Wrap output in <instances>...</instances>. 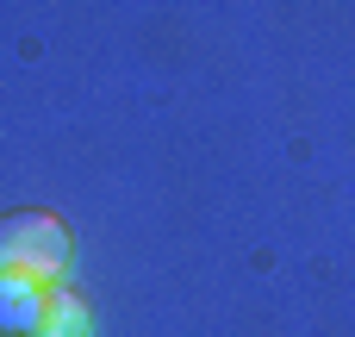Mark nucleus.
I'll return each mask as SVG.
<instances>
[{"instance_id": "7ed1b4c3", "label": "nucleus", "mask_w": 355, "mask_h": 337, "mask_svg": "<svg viewBox=\"0 0 355 337\" xmlns=\"http://www.w3.org/2000/svg\"><path fill=\"white\" fill-rule=\"evenodd\" d=\"M31 337H94V325H87V306H81L69 288H50L44 319H37V331H31Z\"/></svg>"}, {"instance_id": "f257e3e1", "label": "nucleus", "mask_w": 355, "mask_h": 337, "mask_svg": "<svg viewBox=\"0 0 355 337\" xmlns=\"http://www.w3.org/2000/svg\"><path fill=\"white\" fill-rule=\"evenodd\" d=\"M69 269V225L50 213H6L0 219V275H31V281H62Z\"/></svg>"}, {"instance_id": "f03ea898", "label": "nucleus", "mask_w": 355, "mask_h": 337, "mask_svg": "<svg viewBox=\"0 0 355 337\" xmlns=\"http://www.w3.org/2000/svg\"><path fill=\"white\" fill-rule=\"evenodd\" d=\"M44 300H50V281H31V275H0V331L6 337H31L44 319Z\"/></svg>"}]
</instances>
